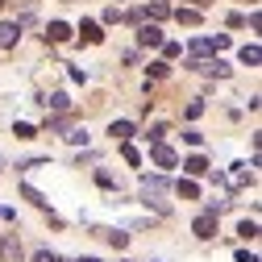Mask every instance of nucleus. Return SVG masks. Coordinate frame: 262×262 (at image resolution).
Instances as JSON below:
<instances>
[{
    "instance_id": "f257e3e1",
    "label": "nucleus",
    "mask_w": 262,
    "mask_h": 262,
    "mask_svg": "<svg viewBox=\"0 0 262 262\" xmlns=\"http://www.w3.org/2000/svg\"><path fill=\"white\" fill-rule=\"evenodd\" d=\"M162 195H167V183H162L158 175L142 183V200H146V204H154L158 212H167V200H162Z\"/></svg>"
},
{
    "instance_id": "f03ea898",
    "label": "nucleus",
    "mask_w": 262,
    "mask_h": 262,
    "mask_svg": "<svg viewBox=\"0 0 262 262\" xmlns=\"http://www.w3.org/2000/svg\"><path fill=\"white\" fill-rule=\"evenodd\" d=\"M187 67L191 71H204V75H216V79L229 75V62H221V58H187Z\"/></svg>"
},
{
    "instance_id": "7ed1b4c3",
    "label": "nucleus",
    "mask_w": 262,
    "mask_h": 262,
    "mask_svg": "<svg viewBox=\"0 0 262 262\" xmlns=\"http://www.w3.org/2000/svg\"><path fill=\"white\" fill-rule=\"evenodd\" d=\"M150 158H154V167H158V171H171L175 162H179V158H175V150H171V146H162V142H154Z\"/></svg>"
},
{
    "instance_id": "20e7f679",
    "label": "nucleus",
    "mask_w": 262,
    "mask_h": 262,
    "mask_svg": "<svg viewBox=\"0 0 262 262\" xmlns=\"http://www.w3.org/2000/svg\"><path fill=\"white\" fill-rule=\"evenodd\" d=\"M191 229H195V237H204V242H208V237H216V212H200Z\"/></svg>"
},
{
    "instance_id": "39448f33",
    "label": "nucleus",
    "mask_w": 262,
    "mask_h": 262,
    "mask_svg": "<svg viewBox=\"0 0 262 262\" xmlns=\"http://www.w3.org/2000/svg\"><path fill=\"white\" fill-rule=\"evenodd\" d=\"M0 262H21V242H17V233L0 237Z\"/></svg>"
},
{
    "instance_id": "423d86ee",
    "label": "nucleus",
    "mask_w": 262,
    "mask_h": 262,
    "mask_svg": "<svg viewBox=\"0 0 262 262\" xmlns=\"http://www.w3.org/2000/svg\"><path fill=\"white\" fill-rule=\"evenodd\" d=\"M142 17H150V21L158 25V21H167V17H171V5H167V0H150V5L142 9Z\"/></svg>"
},
{
    "instance_id": "0eeeda50",
    "label": "nucleus",
    "mask_w": 262,
    "mask_h": 262,
    "mask_svg": "<svg viewBox=\"0 0 262 262\" xmlns=\"http://www.w3.org/2000/svg\"><path fill=\"white\" fill-rule=\"evenodd\" d=\"M138 42H142V46H162V29H158L154 21L142 25V29H138Z\"/></svg>"
},
{
    "instance_id": "6e6552de",
    "label": "nucleus",
    "mask_w": 262,
    "mask_h": 262,
    "mask_svg": "<svg viewBox=\"0 0 262 262\" xmlns=\"http://www.w3.org/2000/svg\"><path fill=\"white\" fill-rule=\"evenodd\" d=\"M71 38V25L67 21H50L46 25V42H67Z\"/></svg>"
},
{
    "instance_id": "1a4fd4ad",
    "label": "nucleus",
    "mask_w": 262,
    "mask_h": 262,
    "mask_svg": "<svg viewBox=\"0 0 262 262\" xmlns=\"http://www.w3.org/2000/svg\"><path fill=\"white\" fill-rule=\"evenodd\" d=\"M21 38V25L17 21H0V46H17Z\"/></svg>"
},
{
    "instance_id": "9d476101",
    "label": "nucleus",
    "mask_w": 262,
    "mask_h": 262,
    "mask_svg": "<svg viewBox=\"0 0 262 262\" xmlns=\"http://www.w3.org/2000/svg\"><path fill=\"white\" fill-rule=\"evenodd\" d=\"M171 17H175L179 25H187V29L200 25V9H191V5H187V9H171Z\"/></svg>"
},
{
    "instance_id": "9b49d317",
    "label": "nucleus",
    "mask_w": 262,
    "mask_h": 262,
    "mask_svg": "<svg viewBox=\"0 0 262 262\" xmlns=\"http://www.w3.org/2000/svg\"><path fill=\"white\" fill-rule=\"evenodd\" d=\"M79 38H83V42H92V46H96V42H100V38H104V34H100V25H96V21H83V25H79Z\"/></svg>"
},
{
    "instance_id": "f8f14e48",
    "label": "nucleus",
    "mask_w": 262,
    "mask_h": 262,
    "mask_svg": "<svg viewBox=\"0 0 262 262\" xmlns=\"http://www.w3.org/2000/svg\"><path fill=\"white\" fill-rule=\"evenodd\" d=\"M108 134H113L117 142H129V138H134V125H129V121H113V125H108Z\"/></svg>"
},
{
    "instance_id": "ddd939ff",
    "label": "nucleus",
    "mask_w": 262,
    "mask_h": 262,
    "mask_svg": "<svg viewBox=\"0 0 262 262\" xmlns=\"http://www.w3.org/2000/svg\"><path fill=\"white\" fill-rule=\"evenodd\" d=\"M183 171H187V175H204V171H208V162H204L200 154H191V158L183 162Z\"/></svg>"
},
{
    "instance_id": "4468645a",
    "label": "nucleus",
    "mask_w": 262,
    "mask_h": 262,
    "mask_svg": "<svg viewBox=\"0 0 262 262\" xmlns=\"http://www.w3.org/2000/svg\"><path fill=\"white\" fill-rule=\"evenodd\" d=\"M46 104H50L54 113H67V108H71V96H67V92H54V96H50Z\"/></svg>"
},
{
    "instance_id": "2eb2a0df",
    "label": "nucleus",
    "mask_w": 262,
    "mask_h": 262,
    "mask_svg": "<svg viewBox=\"0 0 262 262\" xmlns=\"http://www.w3.org/2000/svg\"><path fill=\"white\" fill-rule=\"evenodd\" d=\"M242 62H246V67H258V62H262V50H258V46H242Z\"/></svg>"
},
{
    "instance_id": "dca6fc26",
    "label": "nucleus",
    "mask_w": 262,
    "mask_h": 262,
    "mask_svg": "<svg viewBox=\"0 0 262 262\" xmlns=\"http://www.w3.org/2000/svg\"><path fill=\"white\" fill-rule=\"evenodd\" d=\"M179 195H183V200H195V195H200V187H195L191 179H179V187H175Z\"/></svg>"
},
{
    "instance_id": "f3484780",
    "label": "nucleus",
    "mask_w": 262,
    "mask_h": 262,
    "mask_svg": "<svg viewBox=\"0 0 262 262\" xmlns=\"http://www.w3.org/2000/svg\"><path fill=\"white\" fill-rule=\"evenodd\" d=\"M121 158H125V162H129V167H138V162H142V154H138V150H134V146H129V142H125V146H121Z\"/></svg>"
},
{
    "instance_id": "a211bd4d",
    "label": "nucleus",
    "mask_w": 262,
    "mask_h": 262,
    "mask_svg": "<svg viewBox=\"0 0 262 262\" xmlns=\"http://www.w3.org/2000/svg\"><path fill=\"white\" fill-rule=\"evenodd\" d=\"M171 71V62H150V79H167Z\"/></svg>"
},
{
    "instance_id": "6ab92c4d",
    "label": "nucleus",
    "mask_w": 262,
    "mask_h": 262,
    "mask_svg": "<svg viewBox=\"0 0 262 262\" xmlns=\"http://www.w3.org/2000/svg\"><path fill=\"white\" fill-rule=\"evenodd\" d=\"M25 200H29V204H38V208H46V204H50L46 195H42V191H34V187H25Z\"/></svg>"
},
{
    "instance_id": "aec40b11",
    "label": "nucleus",
    "mask_w": 262,
    "mask_h": 262,
    "mask_svg": "<svg viewBox=\"0 0 262 262\" xmlns=\"http://www.w3.org/2000/svg\"><path fill=\"white\" fill-rule=\"evenodd\" d=\"M13 134H17V138H25V142H29V138H34V134H38V129H34V125H25V121H17V129H13Z\"/></svg>"
},
{
    "instance_id": "412c9836",
    "label": "nucleus",
    "mask_w": 262,
    "mask_h": 262,
    "mask_svg": "<svg viewBox=\"0 0 262 262\" xmlns=\"http://www.w3.org/2000/svg\"><path fill=\"white\" fill-rule=\"evenodd\" d=\"M104 21H108V25H117V21H125V13H121L117 5H108V9H104Z\"/></svg>"
},
{
    "instance_id": "4be33fe9",
    "label": "nucleus",
    "mask_w": 262,
    "mask_h": 262,
    "mask_svg": "<svg viewBox=\"0 0 262 262\" xmlns=\"http://www.w3.org/2000/svg\"><path fill=\"white\" fill-rule=\"evenodd\" d=\"M162 54H167V58H179L183 46H179V42H162Z\"/></svg>"
},
{
    "instance_id": "5701e85b",
    "label": "nucleus",
    "mask_w": 262,
    "mask_h": 262,
    "mask_svg": "<svg viewBox=\"0 0 262 262\" xmlns=\"http://www.w3.org/2000/svg\"><path fill=\"white\" fill-rule=\"evenodd\" d=\"M242 237H258V221H242Z\"/></svg>"
},
{
    "instance_id": "b1692460",
    "label": "nucleus",
    "mask_w": 262,
    "mask_h": 262,
    "mask_svg": "<svg viewBox=\"0 0 262 262\" xmlns=\"http://www.w3.org/2000/svg\"><path fill=\"white\" fill-rule=\"evenodd\" d=\"M108 242H113L117 250H125V246H129V233H108Z\"/></svg>"
},
{
    "instance_id": "393cba45",
    "label": "nucleus",
    "mask_w": 262,
    "mask_h": 262,
    "mask_svg": "<svg viewBox=\"0 0 262 262\" xmlns=\"http://www.w3.org/2000/svg\"><path fill=\"white\" fill-rule=\"evenodd\" d=\"M146 138H150V142H162V138H167V125H154V129H150Z\"/></svg>"
},
{
    "instance_id": "a878e982",
    "label": "nucleus",
    "mask_w": 262,
    "mask_h": 262,
    "mask_svg": "<svg viewBox=\"0 0 262 262\" xmlns=\"http://www.w3.org/2000/svg\"><path fill=\"white\" fill-rule=\"evenodd\" d=\"M200 113H204V104H200V100H191V104H187V121H195Z\"/></svg>"
},
{
    "instance_id": "bb28decb",
    "label": "nucleus",
    "mask_w": 262,
    "mask_h": 262,
    "mask_svg": "<svg viewBox=\"0 0 262 262\" xmlns=\"http://www.w3.org/2000/svg\"><path fill=\"white\" fill-rule=\"evenodd\" d=\"M237 262H258V254H250V250H237Z\"/></svg>"
},
{
    "instance_id": "cd10ccee",
    "label": "nucleus",
    "mask_w": 262,
    "mask_h": 262,
    "mask_svg": "<svg viewBox=\"0 0 262 262\" xmlns=\"http://www.w3.org/2000/svg\"><path fill=\"white\" fill-rule=\"evenodd\" d=\"M34 262H54V254H50V250H38V254H34Z\"/></svg>"
},
{
    "instance_id": "c85d7f7f",
    "label": "nucleus",
    "mask_w": 262,
    "mask_h": 262,
    "mask_svg": "<svg viewBox=\"0 0 262 262\" xmlns=\"http://www.w3.org/2000/svg\"><path fill=\"white\" fill-rule=\"evenodd\" d=\"M212 5V0H191V9H208Z\"/></svg>"
},
{
    "instance_id": "c756f323",
    "label": "nucleus",
    "mask_w": 262,
    "mask_h": 262,
    "mask_svg": "<svg viewBox=\"0 0 262 262\" xmlns=\"http://www.w3.org/2000/svg\"><path fill=\"white\" fill-rule=\"evenodd\" d=\"M79 262H100V258H79Z\"/></svg>"
},
{
    "instance_id": "7c9ffc66",
    "label": "nucleus",
    "mask_w": 262,
    "mask_h": 262,
    "mask_svg": "<svg viewBox=\"0 0 262 262\" xmlns=\"http://www.w3.org/2000/svg\"><path fill=\"white\" fill-rule=\"evenodd\" d=\"M246 5H258V0H246Z\"/></svg>"
},
{
    "instance_id": "2f4dec72",
    "label": "nucleus",
    "mask_w": 262,
    "mask_h": 262,
    "mask_svg": "<svg viewBox=\"0 0 262 262\" xmlns=\"http://www.w3.org/2000/svg\"><path fill=\"white\" fill-rule=\"evenodd\" d=\"M0 9H5V0H0Z\"/></svg>"
},
{
    "instance_id": "473e14b6",
    "label": "nucleus",
    "mask_w": 262,
    "mask_h": 262,
    "mask_svg": "<svg viewBox=\"0 0 262 262\" xmlns=\"http://www.w3.org/2000/svg\"><path fill=\"white\" fill-rule=\"evenodd\" d=\"M125 262H129V258H125Z\"/></svg>"
}]
</instances>
